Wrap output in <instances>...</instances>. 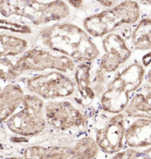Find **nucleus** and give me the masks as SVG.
Wrapping results in <instances>:
<instances>
[{"label": "nucleus", "mask_w": 151, "mask_h": 159, "mask_svg": "<svg viewBox=\"0 0 151 159\" xmlns=\"http://www.w3.org/2000/svg\"><path fill=\"white\" fill-rule=\"evenodd\" d=\"M38 43L54 52L80 63L92 62L100 55V50L89 34L71 23H56L40 31Z\"/></svg>", "instance_id": "f257e3e1"}, {"label": "nucleus", "mask_w": 151, "mask_h": 159, "mask_svg": "<svg viewBox=\"0 0 151 159\" xmlns=\"http://www.w3.org/2000/svg\"><path fill=\"white\" fill-rule=\"evenodd\" d=\"M145 75L144 66L133 62L122 66L106 86L101 96V106L105 112L119 114L130 100V93L138 89Z\"/></svg>", "instance_id": "f03ea898"}, {"label": "nucleus", "mask_w": 151, "mask_h": 159, "mask_svg": "<svg viewBox=\"0 0 151 159\" xmlns=\"http://www.w3.org/2000/svg\"><path fill=\"white\" fill-rule=\"evenodd\" d=\"M70 12V8L63 1H0V15L24 17L37 26L62 20Z\"/></svg>", "instance_id": "7ed1b4c3"}, {"label": "nucleus", "mask_w": 151, "mask_h": 159, "mask_svg": "<svg viewBox=\"0 0 151 159\" xmlns=\"http://www.w3.org/2000/svg\"><path fill=\"white\" fill-rule=\"evenodd\" d=\"M140 17V9L134 1H124L108 9L86 17L83 26L93 37L105 36L117 30L123 24H133Z\"/></svg>", "instance_id": "20e7f679"}, {"label": "nucleus", "mask_w": 151, "mask_h": 159, "mask_svg": "<svg viewBox=\"0 0 151 159\" xmlns=\"http://www.w3.org/2000/svg\"><path fill=\"white\" fill-rule=\"evenodd\" d=\"M22 108L11 115L6 126L13 133L23 137L37 135L44 131L46 119L43 115L44 102L36 95H24Z\"/></svg>", "instance_id": "39448f33"}, {"label": "nucleus", "mask_w": 151, "mask_h": 159, "mask_svg": "<svg viewBox=\"0 0 151 159\" xmlns=\"http://www.w3.org/2000/svg\"><path fill=\"white\" fill-rule=\"evenodd\" d=\"M16 69L19 75L24 71H39L46 69L69 73L75 69V63L73 59L66 56L56 55L40 49H31L21 55L17 62Z\"/></svg>", "instance_id": "423d86ee"}, {"label": "nucleus", "mask_w": 151, "mask_h": 159, "mask_svg": "<svg viewBox=\"0 0 151 159\" xmlns=\"http://www.w3.org/2000/svg\"><path fill=\"white\" fill-rule=\"evenodd\" d=\"M27 88L44 99L67 97L75 92L74 81L62 72L56 70L28 79Z\"/></svg>", "instance_id": "0eeeda50"}, {"label": "nucleus", "mask_w": 151, "mask_h": 159, "mask_svg": "<svg viewBox=\"0 0 151 159\" xmlns=\"http://www.w3.org/2000/svg\"><path fill=\"white\" fill-rule=\"evenodd\" d=\"M43 110L46 121L56 130L66 131L86 125L85 116L70 102H50L45 104Z\"/></svg>", "instance_id": "6e6552de"}, {"label": "nucleus", "mask_w": 151, "mask_h": 159, "mask_svg": "<svg viewBox=\"0 0 151 159\" xmlns=\"http://www.w3.org/2000/svg\"><path fill=\"white\" fill-rule=\"evenodd\" d=\"M28 48V41L10 34H0V79L12 81L19 74L16 65Z\"/></svg>", "instance_id": "1a4fd4ad"}, {"label": "nucleus", "mask_w": 151, "mask_h": 159, "mask_svg": "<svg viewBox=\"0 0 151 159\" xmlns=\"http://www.w3.org/2000/svg\"><path fill=\"white\" fill-rule=\"evenodd\" d=\"M125 129V116L119 113L111 117L103 127L96 128V144L108 154L120 152L124 148Z\"/></svg>", "instance_id": "9d476101"}, {"label": "nucleus", "mask_w": 151, "mask_h": 159, "mask_svg": "<svg viewBox=\"0 0 151 159\" xmlns=\"http://www.w3.org/2000/svg\"><path fill=\"white\" fill-rule=\"evenodd\" d=\"M102 44L105 54L101 57L100 67L104 72L111 73L116 71L132 53L125 39L118 34L111 33L105 35Z\"/></svg>", "instance_id": "9b49d317"}, {"label": "nucleus", "mask_w": 151, "mask_h": 159, "mask_svg": "<svg viewBox=\"0 0 151 159\" xmlns=\"http://www.w3.org/2000/svg\"><path fill=\"white\" fill-rule=\"evenodd\" d=\"M91 62L80 63L74 69V80L77 95L75 102L81 106H88L95 98V93L91 85Z\"/></svg>", "instance_id": "f8f14e48"}, {"label": "nucleus", "mask_w": 151, "mask_h": 159, "mask_svg": "<svg viewBox=\"0 0 151 159\" xmlns=\"http://www.w3.org/2000/svg\"><path fill=\"white\" fill-rule=\"evenodd\" d=\"M150 119L138 118L125 129L124 140L130 148H144L151 144Z\"/></svg>", "instance_id": "ddd939ff"}, {"label": "nucleus", "mask_w": 151, "mask_h": 159, "mask_svg": "<svg viewBox=\"0 0 151 159\" xmlns=\"http://www.w3.org/2000/svg\"><path fill=\"white\" fill-rule=\"evenodd\" d=\"M23 91L16 84H7L4 87L0 85V121L8 119L17 109L22 103Z\"/></svg>", "instance_id": "4468645a"}, {"label": "nucleus", "mask_w": 151, "mask_h": 159, "mask_svg": "<svg viewBox=\"0 0 151 159\" xmlns=\"http://www.w3.org/2000/svg\"><path fill=\"white\" fill-rule=\"evenodd\" d=\"M24 157L37 159L75 158L74 145L72 146H30L24 152Z\"/></svg>", "instance_id": "2eb2a0df"}, {"label": "nucleus", "mask_w": 151, "mask_h": 159, "mask_svg": "<svg viewBox=\"0 0 151 159\" xmlns=\"http://www.w3.org/2000/svg\"><path fill=\"white\" fill-rule=\"evenodd\" d=\"M124 111L126 115L130 117L150 119V93H148L147 95H144L143 93L136 94L127 104Z\"/></svg>", "instance_id": "dca6fc26"}, {"label": "nucleus", "mask_w": 151, "mask_h": 159, "mask_svg": "<svg viewBox=\"0 0 151 159\" xmlns=\"http://www.w3.org/2000/svg\"><path fill=\"white\" fill-rule=\"evenodd\" d=\"M151 39V20L144 18L131 34V44L138 50H149Z\"/></svg>", "instance_id": "f3484780"}, {"label": "nucleus", "mask_w": 151, "mask_h": 159, "mask_svg": "<svg viewBox=\"0 0 151 159\" xmlns=\"http://www.w3.org/2000/svg\"><path fill=\"white\" fill-rule=\"evenodd\" d=\"M74 148L76 159L94 158L99 152V146L92 138H84L78 140L74 144Z\"/></svg>", "instance_id": "a211bd4d"}, {"label": "nucleus", "mask_w": 151, "mask_h": 159, "mask_svg": "<svg viewBox=\"0 0 151 159\" xmlns=\"http://www.w3.org/2000/svg\"><path fill=\"white\" fill-rule=\"evenodd\" d=\"M0 30H9L11 32L21 34H30L32 31L30 26L15 23V22L7 21L4 19H0Z\"/></svg>", "instance_id": "6ab92c4d"}, {"label": "nucleus", "mask_w": 151, "mask_h": 159, "mask_svg": "<svg viewBox=\"0 0 151 159\" xmlns=\"http://www.w3.org/2000/svg\"><path fill=\"white\" fill-rule=\"evenodd\" d=\"M93 79L91 80V85L96 95H102L105 91V72L101 68H99L94 72Z\"/></svg>", "instance_id": "aec40b11"}, {"label": "nucleus", "mask_w": 151, "mask_h": 159, "mask_svg": "<svg viewBox=\"0 0 151 159\" xmlns=\"http://www.w3.org/2000/svg\"><path fill=\"white\" fill-rule=\"evenodd\" d=\"M147 156L148 158H150V155L147 154L146 155V152L144 153L137 152L134 149H127L124 152H117V154L112 157V158H122V159H133V158H146Z\"/></svg>", "instance_id": "412c9836"}, {"label": "nucleus", "mask_w": 151, "mask_h": 159, "mask_svg": "<svg viewBox=\"0 0 151 159\" xmlns=\"http://www.w3.org/2000/svg\"><path fill=\"white\" fill-rule=\"evenodd\" d=\"M100 4H102V5L107 6V7H111L112 5H114V4H117L118 2L116 1H100Z\"/></svg>", "instance_id": "4be33fe9"}, {"label": "nucleus", "mask_w": 151, "mask_h": 159, "mask_svg": "<svg viewBox=\"0 0 151 159\" xmlns=\"http://www.w3.org/2000/svg\"><path fill=\"white\" fill-rule=\"evenodd\" d=\"M68 3L75 8H80L83 5V1H77V2H75V1H68Z\"/></svg>", "instance_id": "5701e85b"}]
</instances>
